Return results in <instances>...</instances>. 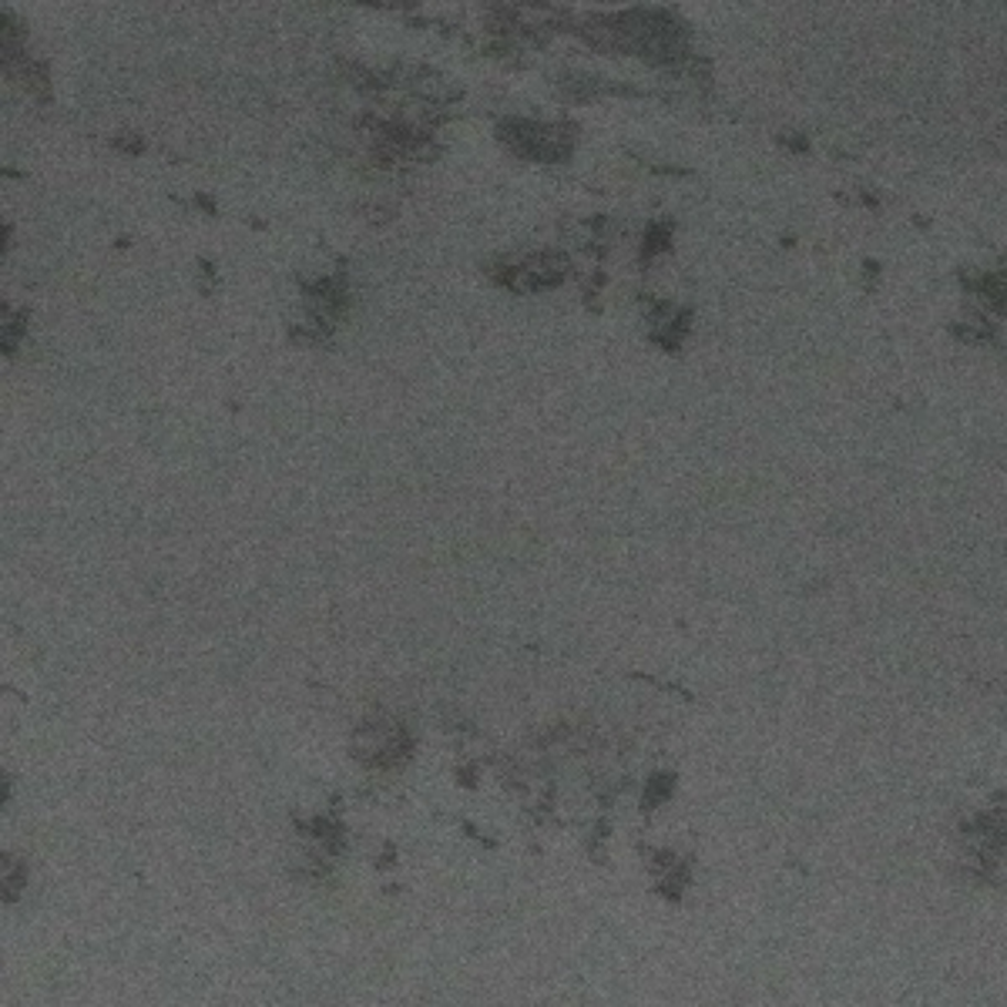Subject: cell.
<instances>
[{
	"instance_id": "6da1fadb",
	"label": "cell",
	"mask_w": 1007,
	"mask_h": 1007,
	"mask_svg": "<svg viewBox=\"0 0 1007 1007\" xmlns=\"http://www.w3.org/2000/svg\"><path fill=\"white\" fill-rule=\"evenodd\" d=\"M615 41H621V47L638 51L652 61H675L685 47L682 37V24L675 18H669L665 11H628V14H615L602 24Z\"/></svg>"
},
{
	"instance_id": "7a4b0ae2",
	"label": "cell",
	"mask_w": 1007,
	"mask_h": 1007,
	"mask_svg": "<svg viewBox=\"0 0 1007 1007\" xmlns=\"http://www.w3.org/2000/svg\"><path fill=\"white\" fill-rule=\"evenodd\" d=\"M500 138L508 141L515 152L541 159V162H561L571 152V141L564 138V131L544 128V124H534V121H504Z\"/></svg>"
},
{
	"instance_id": "3957f363",
	"label": "cell",
	"mask_w": 1007,
	"mask_h": 1007,
	"mask_svg": "<svg viewBox=\"0 0 1007 1007\" xmlns=\"http://www.w3.org/2000/svg\"><path fill=\"white\" fill-rule=\"evenodd\" d=\"M981 293L994 303V306H1007V279L1004 275H987L981 282Z\"/></svg>"
},
{
	"instance_id": "277c9868",
	"label": "cell",
	"mask_w": 1007,
	"mask_h": 1007,
	"mask_svg": "<svg viewBox=\"0 0 1007 1007\" xmlns=\"http://www.w3.org/2000/svg\"><path fill=\"white\" fill-rule=\"evenodd\" d=\"M669 236H672V229H669V226H656V229L649 232V242H645V252H649V256H652V252H659V249L669 242Z\"/></svg>"
}]
</instances>
